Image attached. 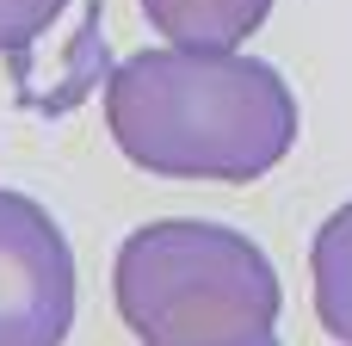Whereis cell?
Returning a JSON list of instances; mask_svg holds the SVG:
<instances>
[{
  "label": "cell",
  "mask_w": 352,
  "mask_h": 346,
  "mask_svg": "<svg viewBox=\"0 0 352 346\" xmlns=\"http://www.w3.org/2000/svg\"><path fill=\"white\" fill-rule=\"evenodd\" d=\"M74 328V248L62 223L0 186V346H62Z\"/></svg>",
  "instance_id": "3"
},
{
  "label": "cell",
  "mask_w": 352,
  "mask_h": 346,
  "mask_svg": "<svg viewBox=\"0 0 352 346\" xmlns=\"http://www.w3.org/2000/svg\"><path fill=\"white\" fill-rule=\"evenodd\" d=\"M62 6H68V0H0V56H12V62L25 68L31 43L62 19Z\"/></svg>",
  "instance_id": "6"
},
{
  "label": "cell",
  "mask_w": 352,
  "mask_h": 346,
  "mask_svg": "<svg viewBox=\"0 0 352 346\" xmlns=\"http://www.w3.org/2000/svg\"><path fill=\"white\" fill-rule=\"evenodd\" d=\"M111 297L142 346H204L272 328L285 310L272 260L229 223L167 217L130 229L111 260Z\"/></svg>",
  "instance_id": "2"
},
{
  "label": "cell",
  "mask_w": 352,
  "mask_h": 346,
  "mask_svg": "<svg viewBox=\"0 0 352 346\" xmlns=\"http://www.w3.org/2000/svg\"><path fill=\"white\" fill-rule=\"evenodd\" d=\"M309 279H316V316L340 346H352V204H340L309 248Z\"/></svg>",
  "instance_id": "5"
},
{
  "label": "cell",
  "mask_w": 352,
  "mask_h": 346,
  "mask_svg": "<svg viewBox=\"0 0 352 346\" xmlns=\"http://www.w3.org/2000/svg\"><path fill=\"white\" fill-rule=\"evenodd\" d=\"M105 124L155 180L248 186L297 149V93L272 62L235 50H142L105 74Z\"/></svg>",
  "instance_id": "1"
},
{
  "label": "cell",
  "mask_w": 352,
  "mask_h": 346,
  "mask_svg": "<svg viewBox=\"0 0 352 346\" xmlns=\"http://www.w3.org/2000/svg\"><path fill=\"white\" fill-rule=\"evenodd\" d=\"M204 346H278L272 328H254V334H235V340H204Z\"/></svg>",
  "instance_id": "7"
},
{
  "label": "cell",
  "mask_w": 352,
  "mask_h": 346,
  "mask_svg": "<svg viewBox=\"0 0 352 346\" xmlns=\"http://www.w3.org/2000/svg\"><path fill=\"white\" fill-rule=\"evenodd\" d=\"M272 0H142V19L179 50H235L260 31Z\"/></svg>",
  "instance_id": "4"
}]
</instances>
